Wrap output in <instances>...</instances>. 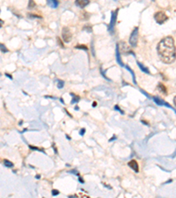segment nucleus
Segmentation results:
<instances>
[{"mask_svg":"<svg viewBox=\"0 0 176 198\" xmlns=\"http://www.w3.org/2000/svg\"><path fill=\"white\" fill-rule=\"evenodd\" d=\"M76 48H84L85 50H87V48H86L85 46H77Z\"/></svg>","mask_w":176,"mask_h":198,"instance_id":"19","label":"nucleus"},{"mask_svg":"<svg viewBox=\"0 0 176 198\" xmlns=\"http://www.w3.org/2000/svg\"><path fill=\"white\" fill-rule=\"evenodd\" d=\"M152 1H155V0H152Z\"/></svg>","mask_w":176,"mask_h":198,"instance_id":"22","label":"nucleus"},{"mask_svg":"<svg viewBox=\"0 0 176 198\" xmlns=\"http://www.w3.org/2000/svg\"><path fill=\"white\" fill-rule=\"evenodd\" d=\"M57 41H58V45H60L62 48H63V43H62V41H61L59 38H57Z\"/></svg>","mask_w":176,"mask_h":198,"instance_id":"17","label":"nucleus"},{"mask_svg":"<svg viewBox=\"0 0 176 198\" xmlns=\"http://www.w3.org/2000/svg\"><path fill=\"white\" fill-rule=\"evenodd\" d=\"M34 6H35V3L34 2V0H29L28 8H34Z\"/></svg>","mask_w":176,"mask_h":198,"instance_id":"14","label":"nucleus"},{"mask_svg":"<svg viewBox=\"0 0 176 198\" xmlns=\"http://www.w3.org/2000/svg\"><path fill=\"white\" fill-rule=\"evenodd\" d=\"M58 193H59V192H58L57 190H56V189L52 191V194H53V195H56V194H58Z\"/></svg>","mask_w":176,"mask_h":198,"instance_id":"18","label":"nucleus"},{"mask_svg":"<svg viewBox=\"0 0 176 198\" xmlns=\"http://www.w3.org/2000/svg\"><path fill=\"white\" fill-rule=\"evenodd\" d=\"M47 4L51 8H56L59 5L58 0H47Z\"/></svg>","mask_w":176,"mask_h":198,"instance_id":"8","label":"nucleus"},{"mask_svg":"<svg viewBox=\"0 0 176 198\" xmlns=\"http://www.w3.org/2000/svg\"><path fill=\"white\" fill-rule=\"evenodd\" d=\"M158 55L165 64L172 63L176 59V48L174 40L171 36L163 38L157 46Z\"/></svg>","mask_w":176,"mask_h":198,"instance_id":"1","label":"nucleus"},{"mask_svg":"<svg viewBox=\"0 0 176 198\" xmlns=\"http://www.w3.org/2000/svg\"><path fill=\"white\" fill-rule=\"evenodd\" d=\"M158 90L163 93V94H166L167 93V92H166V88L165 87V86L163 85V84H161V83H159L158 84Z\"/></svg>","mask_w":176,"mask_h":198,"instance_id":"11","label":"nucleus"},{"mask_svg":"<svg viewBox=\"0 0 176 198\" xmlns=\"http://www.w3.org/2000/svg\"><path fill=\"white\" fill-rule=\"evenodd\" d=\"M90 3V0H76V6H77L80 8H84L88 4Z\"/></svg>","mask_w":176,"mask_h":198,"instance_id":"6","label":"nucleus"},{"mask_svg":"<svg viewBox=\"0 0 176 198\" xmlns=\"http://www.w3.org/2000/svg\"><path fill=\"white\" fill-rule=\"evenodd\" d=\"M154 19L157 21V23L163 24L164 22H165L168 20V17L166 16V14L165 13H163V12H158V13H155Z\"/></svg>","mask_w":176,"mask_h":198,"instance_id":"3","label":"nucleus"},{"mask_svg":"<svg viewBox=\"0 0 176 198\" xmlns=\"http://www.w3.org/2000/svg\"><path fill=\"white\" fill-rule=\"evenodd\" d=\"M153 100H154V101L158 105V106H161V105H165V106H166V107H170V108H172L168 103H166V102H165L164 100H160V99H158V98H156V97H154L153 98Z\"/></svg>","mask_w":176,"mask_h":198,"instance_id":"9","label":"nucleus"},{"mask_svg":"<svg viewBox=\"0 0 176 198\" xmlns=\"http://www.w3.org/2000/svg\"><path fill=\"white\" fill-rule=\"evenodd\" d=\"M173 103H174V105L176 106V96H175L174 99H173Z\"/></svg>","mask_w":176,"mask_h":198,"instance_id":"20","label":"nucleus"},{"mask_svg":"<svg viewBox=\"0 0 176 198\" xmlns=\"http://www.w3.org/2000/svg\"><path fill=\"white\" fill-rule=\"evenodd\" d=\"M137 40H138V27H135L130 37V44L135 48L137 44Z\"/></svg>","mask_w":176,"mask_h":198,"instance_id":"2","label":"nucleus"},{"mask_svg":"<svg viewBox=\"0 0 176 198\" xmlns=\"http://www.w3.org/2000/svg\"><path fill=\"white\" fill-rule=\"evenodd\" d=\"M63 84H64L63 81H59L58 82V85H57V87L58 88H63Z\"/></svg>","mask_w":176,"mask_h":198,"instance_id":"15","label":"nucleus"},{"mask_svg":"<svg viewBox=\"0 0 176 198\" xmlns=\"http://www.w3.org/2000/svg\"><path fill=\"white\" fill-rule=\"evenodd\" d=\"M129 166L131 168V169H133L135 172H138L139 171V166H138V164H137V162L136 161V160H130V162H129Z\"/></svg>","mask_w":176,"mask_h":198,"instance_id":"7","label":"nucleus"},{"mask_svg":"<svg viewBox=\"0 0 176 198\" xmlns=\"http://www.w3.org/2000/svg\"><path fill=\"white\" fill-rule=\"evenodd\" d=\"M115 52H116V60H117V62H119L120 65L123 66V63H122V62L121 61V58H120V53H119V48H118V45L116 46V50H115Z\"/></svg>","mask_w":176,"mask_h":198,"instance_id":"10","label":"nucleus"},{"mask_svg":"<svg viewBox=\"0 0 176 198\" xmlns=\"http://www.w3.org/2000/svg\"><path fill=\"white\" fill-rule=\"evenodd\" d=\"M1 48H2V51L3 52H7V49H6V48L3 45V44H1Z\"/></svg>","mask_w":176,"mask_h":198,"instance_id":"16","label":"nucleus"},{"mask_svg":"<svg viewBox=\"0 0 176 198\" xmlns=\"http://www.w3.org/2000/svg\"><path fill=\"white\" fill-rule=\"evenodd\" d=\"M4 164H5V166H8V167H12L13 165V163H11L9 160H6V159H5L4 160Z\"/></svg>","mask_w":176,"mask_h":198,"instance_id":"13","label":"nucleus"},{"mask_svg":"<svg viewBox=\"0 0 176 198\" xmlns=\"http://www.w3.org/2000/svg\"><path fill=\"white\" fill-rule=\"evenodd\" d=\"M116 17H117V11H115L113 14H112V17H111V22L108 26V30L109 31H113L114 27H115V21H116Z\"/></svg>","mask_w":176,"mask_h":198,"instance_id":"5","label":"nucleus"},{"mask_svg":"<svg viewBox=\"0 0 176 198\" xmlns=\"http://www.w3.org/2000/svg\"><path fill=\"white\" fill-rule=\"evenodd\" d=\"M62 37L63 39V41L65 42H70L71 41V38H72V34H71V32L70 30L68 28V27H63V31H62Z\"/></svg>","mask_w":176,"mask_h":198,"instance_id":"4","label":"nucleus"},{"mask_svg":"<svg viewBox=\"0 0 176 198\" xmlns=\"http://www.w3.org/2000/svg\"><path fill=\"white\" fill-rule=\"evenodd\" d=\"M137 64H138V66L140 67V69L144 72H146V73H150V72L148 71V69L147 68H145V67H144V66L140 63V62H137Z\"/></svg>","mask_w":176,"mask_h":198,"instance_id":"12","label":"nucleus"},{"mask_svg":"<svg viewBox=\"0 0 176 198\" xmlns=\"http://www.w3.org/2000/svg\"><path fill=\"white\" fill-rule=\"evenodd\" d=\"M84 132V129H82V131H80V135H84L83 133Z\"/></svg>","mask_w":176,"mask_h":198,"instance_id":"21","label":"nucleus"}]
</instances>
